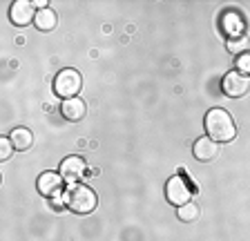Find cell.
<instances>
[{
  "instance_id": "cell-3",
  "label": "cell",
  "mask_w": 250,
  "mask_h": 241,
  "mask_svg": "<svg viewBox=\"0 0 250 241\" xmlns=\"http://www.w3.org/2000/svg\"><path fill=\"white\" fill-rule=\"evenodd\" d=\"M83 87V79L76 69L67 67V69H61L56 74V80H54V92H56L61 99H76L78 92Z\"/></svg>"
},
{
  "instance_id": "cell-1",
  "label": "cell",
  "mask_w": 250,
  "mask_h": 241,
  "mask_svg": "<svg viewBox=\"0 0 250 241\" xmlns=\"http://www.w3.org/2000/svg\"><path fill=\"white\" fill-rule=\"evenodd\" d=\"M206 132L208 137L217 143H230L237 137V125H234V119L221 107H214L206 114Z\"/></svg>"
},
{
  "instance_id": "cell-13",
  "label": "cell",
  "mask_w": 250,
  "mask_h": 241,
  "mask_svg": "<svg viewBox=\"0 0 250 241\" xmlns=\"http://www.w3.org/2000/svg\"><path fill=\"white\" fill-rule=\"evenodd\" d=\"M9 139H11L16 150H21V152L22 150H29L31 143H34V134H31L27 127H16V130L9 134Z\"/></svg>"
},
{
  "instance_id": "cell-5",
  "label": "cell",
  "mask_w": 250,
  "mask_h": 241,
  "mask_svg": "<svg viewBox=\"0 0 250 241\" xmlns=\"http://www.w3.org/2000/svg\"><path fill=\"white\" fill-rule=\"evenodd\" d=\"M166 197L167 201H170L172 205H183L188 203V201L192 199V190H190V185H188V181L181 177V174H177V177H172L170 181H167L166 185Z\"/></svg>"
},
{
  "instance_id": "cell-16",
  "label": "cell",
  "mask_w": 250,
  "mask_h": 241,
  "mask_svg": "<svg viewBox=\"0 0 250 241\" xmlns=\"http://www.w3.org/2000/svg\"><path fill=\"white\" fill-rule=\"evenodd\" d=\"M237 72L246 74V76H250V52L241 54V56H237Z\"/></svg>"
},
{
  "instance_id": "cell-6",
  "label": "cell",
  "mask_w": 250,
  "mask_h": 241,
  "mask_svg": "<svg viewBox=\"0 0 250 241\" xmlns=\"http://www.w3.org/2000/svg\"><path fill=\"white\" fill-rule=\"evenodd\" d=\"M221 29L228 34V38H239L246 32V18L237 9H226L221 14Z\"/></svg>"
},
{
  "instance_id": "cell-4",
  "label": "cell",
  "mask_w": 250,
  "mask_h": 241,
  "mask_svg": "<svg viewBox=\"0 0 250 241\" xmlns=\"http://www.w3.org/2000/svg\"><path fill=\"white\" fill-rule=\"evenodd\" d=\"M221 89H224V94L228 96V99H241V96H246L250 92V76L232 69V72H228L224 76Z\"/></svg>"
},
{
  "instance_id": "cell-7",
  "label": "cell",
  "mask_w": 250,
  "mask_h": 241,
  "mask_svg": "<svg viewBox=\"0 0 250 241\" xmlns=\"http://www.w3.org/2000/svg\"><path fill=\"white\" fill-rule=\"evenodd\" d=\"M9 18L14 25L18 27H27L29 22L36 20V9H34V2L29 0H16L9 9Z\"/></svg>"
},
{
  "instance_id": "cell-8",
  "label": "cell",
  "mask_w": 250,
  "mask_h": 241,
  "mask_svg": "<svg viewBox=\"0 0 250 241\" xmlns=\"http://www.w3.org/2000/svg\"><path fill=\"white\" fill-rule=\"evenodd\" d=\"M61 177H62V181H69V183H76L78 179L85 174V170H87V163L83 161L81 157H67L65 161L61 163Z\"/></svg>"
},
{
  "instance_id": "cell-10",
  "label": "cell",
  "mask_w": 250,
  "mask_h": 241,
  "mask_svg": "<svg viewBox=\"0 0 250 241\" xmlns=\"http://www.w3.org/2000/svg\"><path fill=\"white\" fill-rule=\"evenodd\" d=\"M192 154H194V159H197V161H201V163L214 161V159H217V154H219V145H217V141H212L210 137H201L197 143H194Z\"/></svg>"
},
{
  "instance_id": "cell-14",
  "label": "cell",
  "mask_w": 250,
  "mask_h": 241,
  "mask_svg": "<svg viewBox=\"0 0 250 241\" xmlns=\"http://www.w3.org/2000/svg\"><path fill=\"white\" fill-rule=\"evenodd\" d=\"M199 215H201V210H199V205L192 203V201H188V203H183L177 208V217L183 221V223H194V221L199 219Z\"/></svg>"
},
{
  "instance_id": "cell-15",
  "label": "cell",
  "mask_w": 250,
  "mask_h": 241,
  "mask_svg": "<svg viewBox=\"0 0 250 241\" xmlns=\"http://www.w3.org/2000/svg\"><path fill=\"white\" fill-rule=\"evenodd\" d=\"M228 52L234 54V56H241V54L248 52V40L244 36L239 38H228Z\"/></svg>"
},
{
  "instance_id": "cell-17",
  "label": "cell",
  "mask_w": 250,
  "mask_h": 241,
  "mask_svg": "<svg viewBox=\"0 0 250 241\" xmlns=\"http://www.w3.org/2000/svg\"><path fill=\"white\" fill-rule=\"evenodd\" d=\"M14 143H11V139H2L0 141V159L2 161H7V159H11V154H14Z\"/></svg>"
},
{
  "instance_id": "cell-2",
  "label": "cell",
  "mask_w": 250,
  "mask_h": 241,
  "mask_svg": "<svg viewBox=\"0 0 250 241\" xmlns=\"http://www.w3.org/2000/svg\"><path fill=\"white\" fill-rule=\"evenodd\" d=\"M65 201H67V208L76 215H89L96 210L99 199H96V192H94L89 185L83 183H72L65 192Z\"/></svg>"
},
{
  "instance_id": "cell-12",
  "label": "cell",
  "mask_w": 250,
  "mask_h": 241,
  "mask_svg": "<svg viewBox=\"0 0 250 241\" xmlns=\"http://www.w3.org/2000/svg\"><path fill=\"white\" fill-rule=\"evenodd\" d=\"M56 22H58V18H56V11L54 9H38L36 11V20H34V25L41 29V32H49V29H54L56 27Z\"/></svg>"
},
{
  "instance_id": "cell-9",
  "label": "cell",
  "mask_w": 250,
  "mask_h": 241,
  "mask_svg": "<svg viewBox=\"0 0 250 241\" xmlns=\"http://www.w3.org/2000/svg\"><path fill=\"white\" fill-rule=\"evenodd\" d=\"M36 188L42 197H58L62 188V177L56 172H42L36 181Z\"/></svg>"
},
{
  "instance_id": "cell-11",
  "label": "cell",
  "mask_w": 250,
  "mask_h": 241,
  "mask_svg": "<svg viewBox=\"0 0 250 241\" xmlns=\"http://www.w3.org/2000/svg\"><path fill=\"white\" fill-rule=\"evenodd\" d=\"M61 112H62V116L67 120H81L85 114H87V105H85V100L83 99H67V100H62V105H61Z\"/></svg>"
}]
</instances>
